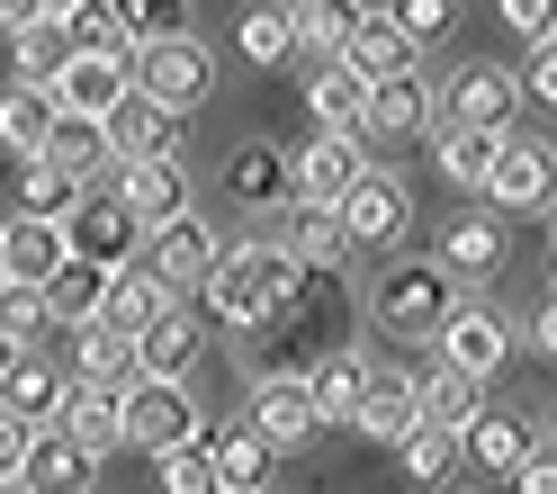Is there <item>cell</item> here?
<instances>
[{
    "instance_id": "obj_1",
    "label": "cell",
    "mask_w": 557,
    "mask_h": 494,
    "mask_svg": "<svg viewBox=\"0 0 557 494\" xmlns=\"http://www.w3.org/2000/svg\"><path fill=\"white\" fill-rule=\"evenodd\" d=\"M126 82L153 99V109L189 118L207 90H216V46L198 37V27H181V37H153V46H126Z\"/></svg>"
},
{
    "instance_id": "obj_2",
    "label": "cell",
    "mask_w": 557,
    "mask_h": 494,
    "mask_svg": "<svg viewBox=\"0 0 557 494\" xmlns=\"http://www.w3.org/2000/svg\"><path fill=\"white\" fill-rule=\"evenodd\" d=\"M449 306H459V279L423 252V261H396V270L369 288V324L387 333V342H432V324H441Z\"/></svg>"
},
{
    "instance_id": "obj_3",
    "label": "cell",
    "mask_w": 557,
    "mask_h": 494,
    "mask_svg": "<svg viewBox=\"0 0 557 494\" xmlns=\"http://www.w3.org/2000/svg\"><path fill=\"white\" fill-rule=\"evenodd\" d=\"M333 217H342V243H351V252H387V243H405V225H413V189H405V171L360 162V171H351V189L333 198Z\"/></svg>"
},
{
    "instance_id": "obj_4",
    "label": "cell",
    "mask_w": 557,
    "mask_h": 494,
    "mask_svg": "<svg viewBox=\"0 0 557 494\" xmlns=\"http://www.w3.org/2000/svg\"><path fill=\"white\" fill-rule=\"evenodd\" d=\"M198 396H189V378H126L117 386V432H126V449H181V441H198Z\"/></svg>"
},
{
    "instance_id": "obj_5",
    "label": "cell",
    "mask_w": 557,
    "mask_h": 494,
    "mask_svg": "<svg viewBox=\"0 0 557 494\" xmlns=\"http://www.w3.org/2000/svg\"><path fill=\"white\" fill-rule=\"evenodd\" d=\"M548 189H557V162H548V135H495V162H485V181H476V198L495 207V217H548Z\"/></svg>"
},
{
    "instance_id": "obj_6",
    "label": "cell",
    "mask_w": 557,
    "mask_h": 494,
    "mask_svg": "<svg viewBox=\"0 0 557 494\" xmlns=\"http://www.w3.org/2000/svg\"><path fill=\"white\" fill-rule=\"evenodd\" d=\"M216 243H225V234L207 225V217H198V198H189L181 217L145 225V243H135V270H153V279H162L171 297H189V288H198V270L216 261Z\"/></svg>"
},
{
    "instance_id": "obj_7",
    "label": "cell",
    "mask_w": 557,
    "mask_h": 494,
    "mask_svg": "<svg viewBox=\"0 0 557 494\" xmlns=\"http://www.w3.org/2000/svg\"><path fill=\"white\" fill-rule=\"evenodd\" d=\"M360 145H413V135H432V82L423 63H405V73H377L369 82V109H360Z\"/></svg>"
},
{
    "instance_id": "obj_8",
    "label": "cell",
    "mask_w": 557,
    "mask_h": 494,
    "mask_svg": "<svg viewBox=\"0 0 557 494\" xmlns=\"http://www.w3.org/2000/svg\"><path fill=\"white\" fill-rule=\"evenodd\" d=\"M432 360H449V369H468V378H495L504 360H512V324L495 306H476V297H459L432 324Z\"/></svg>"
},
{
    "instance_id": "obj_9",
    "label": "cell",
    "mask_w": 557,
    "mask_h": 494,
    "mask_svg": "<svg viewBox=\"0 0 557 494\" xmlns=\"http://www.w3.org/2000/svg\"><path fill=\"white\" fill-rule=\"evenodd\" d=\"M252 432L270 441V449H315V432H324V413H315V396H306V369H261L252 378Z\"/></svg>"
},
{
    "instance_id": "obj_10",
    "label": "cell",
    "mask_w": 557,
    "mask_h": 494,
    "mask_svg": "<svg viewBox=\"0 0 557 494\" xmlns=\"http://www.w3.org/2000/svg\"><path fill=\"white\" fill-rule=\"evenodd\" d=\"M46 90H54V118H109L117 99L135 90L126 82V46H73Z\"/></svg>"
},
{
    "instance_id": "obj_11",
    "label": "cell",
    "mask_w": 557,
    "mask_h": 494,
    "mask_svg": "<svg viewBox=\"0 0 557 494\" xmlns=\"http://www.w3.org/2000/svg\"><path fill=\"white\" fill-rule=\"evenodd\" d=\"M63 243H73L82 261H135V243H145V225L126 217V198L99 181V189H73V207H63Z\"/></svg>"
},
{
    "instance_id": "obj_12",
    "label": "cell",
    "mask_w": 557,
    "mask_h": 494,
    "mask_svg": "<svg viewBox=\"0 0 557 494\" xmlns=\"http://www.w3.org/2000/svg\"><path fill=\"white\" fill-rule=\"evenodd\" d=\"M99 135H109V162H189V126L153 109L145 90H126L109 118H99Z\"/></svg>"
},
{
    "instance_id": "obj_13",
    "label": "cell",
    "mask_w": 557,
    "mask_h": 494,
    "mask_svg": "<svg viewBox=\"0 0 557 494\" xmlns=\"http://www.w3.org/2000/svg\"><path fill=\"white\" fill-rule=\"evenodd\" d=\"M360 162H369V145H360L351 126H315V135H306V145L288 153V189L333 207L342 189H351V171H360Z\"/></svg>"
},
{
    "instance_id": "obj_14",
    "label": "cell",
    "mask_w": 557,
    "mask_h": 494,
    "mask_svg": "<svg viewBox=\"0 0 557 494\" xmlns=\"http://www.w3.org/2000/svg\"><path fill=\"white\" fill-rule=\"evenodd\" d=\"M342 422H351V432H360L369 449H396V441L413 432V422H423V405H413V369H396V360H377V378L360 386V405L342 413Z\"/></svg>"
},
{
    "instance_id": "obj_15",
    "label": "cell",
    "mask_w": 557,
    "mask_h": 494,
    "mask_svg": "<svg viewBox=\"0 0 557 494\" xmlns=\"http://www.w3.org/2000/svg\"><path fill=\"white\" fill-rule=\"evenodd\" d=\"M432 118H459V126H495V135H504V126L521 118V90H512L504 63H468L449 90H432Z\"/></svg>"
},
{
    "instance_id": "obj_16",
    "label": "cell",
    "mask_w": 557,
    "mask_h": 494,
    "mask_svg": "<svg viewBox=\"0 0 557 494\" xmlns=\"http://www.w3.org/2000/svg\"><path fill=\"white\" fill-rule=\"evenodd\" d=\"M270 234L288 243L306 270H342V261H351V243H342V217H333L324 198H278V207H270Z\"/></svg>"
},
{
    "instance_id": "obj_17",
    "label": "cell",
    "mask_w": 557,
    "mask_h": 494,
    "mask_svg": "<svg viewBox=\"0 0 557 494\" xmlns=\"http://www.w3.org/2000/svg\"><path fill=\"white\" fill-rule=\"evenodd\" d=\"M225 198H234V207H252V217H270L278 198H297V189H288V145H270V135H243V145L225 153Z\"/></svg>"
},
{
    "instance_id": "obj_18",
    "label": "cell",
    "mask_w": 557,
    "mask_h": 494,
    "mask_svg": "<svg viewBox=\"0 0 557 494\" xmlns=\"http://www.w3.org/2000/svg\"><path fill=\"white\" fill-rule=\"evenodd\" d=\"M90 477H99V458L63 432V422H37V441H27V468L10 477V485H37V494H90Z\"/></svg>"
},
{
    "instance_id": "obj_19",
    "label": "cell",
    "mask_w": 557,
    "mask_h": 494,
    "mask_svg": "<svg viewBox=\"0 0 557 494\" xmlns=\"http://www.w3.org/2000/svg\"><path fill=\"white\" fill-rule=\"evenodd\" d=\"M504 252H512V243H504V217H495V207H468V217H449V234L432 243V261H441L449 279H495Z\"/></svg>"
},
{
    "instance_id": "obj_20",
    "label": "cell",
    "mask_w": 557,
    "mask_h": 494,
    "mask_svg": "<svg viewBox=\"0 0 557 494\" xmlns=\"http://www.w3.org/2000/svg\"><path fill=\"white\" fill-rule=\"evenodd\" d=\"M54 422H63L90 458H117V449H126V432H117V386H99V378H63Z\"/></svg>"
},
{
    "instance_id": "obj_21",
    "label": "cell",
    "mask_w": 557,
    "mask_h": 494,
    "mask_svg": "<svg viewBox=\"0 0 557 494\" xmlns=\"http://www.w3.org/2000/svg\"><path fill=\"white\" fill-rule=\"evenodd\" d=\"M109 189L126 198L135 225H162V217H181V207H189V162H117Z\"/></svg>"
},
{
    "instance_id": "obj_22",
    "label": "cell",
    "mask_w": 557,
    "mask_h": 494,
    "mask_svg": "<svg viewBox=\"0 0 557 494\" xmlns=\"http://www.w3.org/2000/svg\"><path fill=\"white\" fill-rule=\"evenodd\" d=\"M198 350H207L198 314H189L181 297H171V306L153 314V324L135 333V378H189V360H198Z\"/></svg>"
},
{
    "instance_id": "obj_23",
    "label": "cell",
    "mask_w": 557,
    "mask_h": 494,
    "mask_svg": "<svg viewBox=\"0 0 557 494\" xmlns=\"http://www.w3.org/2000/svg\"><path fill=\"white\" fill-rule=\"evenodd\" d=\"M198 449H207V468H216V485H270V458H278V449H270L243 413L198 422Z\"/></svg>"
},
{
    "instance_id": "obj_24",
    "label": "cell",
    "mask_w": 557,
    "mask_h": 494,
    "mask_svg": "<svg viewBox=\"0 0 557 494\" xmlns=\"http://www.w3.org/2000/svg\"><path fill=\"white\" fill-rule=\"evenodd\" d=\"M369 378H377V360H369L360 342H324V350H315V369H306V396H315L324 432H333V422L360 405V386H369Z\"/></svg>"
},
{
    "instance_id": "obj_25",
    "label": "cell",
    "mask_w": 557,
    "mask_h": 494,
    "mask_svg": "<svg viewBox=\"0 0 557 494\" xmlns=\"http://www.w3.org/2000/svg\"><path fill=\"white\" fill-rule=\"evenodd\" d=\"M198 306H207V324H225V333H261V297H252V270L234 261V243H216V261L198 270Z\"/></svg>"
},
{
    "instance_id": "obj_26",
    "label": "cell",
    "mask_w": 557,
    "mask_h": 494,
    "mask_svg": "<svg viewBox=\"0 0 557 494\" xmlns=\"http://www.w3.org/2000/svg\"><path fill=\"white\" fill-rule=\"evenodd\" d=\"M73 261V243H63V217H0V270L10 279H46V270H63Z\"/></svg>"
},
{
    "instance_id": "obj_27",
    "label": "cell",
    "mask_w": 557,
    "mask_h": 494,
    "mask_svg": "<svg viewBox=\"0 0 557 494\" xmlns=\"http://www.w3.org/2000/svg\"><path fill=\"white\" fill-rule=\"evenodd\" d=\"M162 306H171L162 279H153V270H135V261H117V270H109V288H99V314H90V324H109V333H126V342H135Z\"/></svg>"
},
{
    "instance_id": "obj_28",
    "label": "cell",
    "mask_w": 557,
    "mask_h": 494,
    "mask_svg": "<svg viewBox=\"0 0 557 494\" xmlns=\"http://www.w3.org/2000/svg\"><path fill=\"white\" fill-rule=\"evenodd\" d=\"M333 54L351 63L360 82H377V73H405V63H423V46H413V37H405V27H396L387 10H360V27H351V37H342Z\"/></svg>"
},
{
    "instance_id": "obj_29",
    "label": "cell",
    "mask_w": 557,
    "mask_h": 494,
    "mask_svg": "<svg viewBox=\"0 0 557 494\" xmlns=\"http://www.w3.org/2000/svg\"><path fill=\"white\" fill-rule=\"evenodd\" d=\"M234 54L252 63V73H278V63H297V10H288V0H252V10L234 18Z\"/></svg>"
},
{
    "instance_id": "obj_30",
    "label": "cell",
    "mask_w": 557,
    "mask_h": 494,
    "mask_svg": "<svg viewBox=\"0 0 557 494\" xmlns=\"http://www.w3.org/2000/svg\"><path fill=\"white\" fill-rule=\"evenodd\" d=\"M46 135H54V90L10 73V90H0V153L27 162V153H46Z\"/></svg>"
},
{
    "instance_id": "obj_31",
    "label": "cell",
    "mask_w": 557,
    "mask_h": 494,
    "mask_svg": "<svg viewBox=\"0 0 557 494\" xmlns=\"http://www.w3.org/2000/svg\"><path fill=\"white\" fill-rule=\"evenodd\" d=\"M360 109H369V82H360L342 54H315V63H306V118H315V126H360Z\"/></svg>"
},
{
    "instance_id": "obj_32",
    "label": "cell",
    "mask_w": 557,
    "mask_h": 494,
    "mask_svg": "<svg viewBox=\"0 0 557 494\" xmlns=\"http://www.w3.org/2000/svg\"><path fill=\"white\" fill-rule=\"evenodd\" d=\"M46 162L63 171V181H73V189H99V181H109V135H99V118H54V135H46Z\"/></svg>"
},
{
    "instance_id": "obj_33",
    "label": "cell",
    "mask_w": 557,
    "mask_h": 494,
    "mask_svg": "<svg viewBox=\"0 0 557 494\" xmlns=\"http://www.w3.org/2000/svg\"><path fill=\"white\" fill-rule=\"evenodd\" d=\"M99 288H109V261H63V270H46L37 279V297H46V324H63V333H73V324H90V314H99Z\"/></svg>"
},
{
    "instance_id": "obj_34",
    "label": "cell",
    "mask_w": 557,
    "mask_h": 494,
    "mask_svg": "<svg viewBox=\"0 0 557 494\" xmlns=\"http://www.w3.org/2000/svg\"><path fill=\"white\" fill-rule=\"evenodd\" d=\"M54 396H63V369L37 360V342H18L10 360H0V405L27 413V422H54Z\"/></svg>"
},
{
    "instance_id": "obj_35",
    "label": "cell",
    "mask_w": 557,
    "mask_h": 494,
    "mask_svg": "<svg viewBox=\"0 0 557 494\" xmlns=\"http://www.w3.org/2000/svg\"><path fill=\"white\" fill-rule=\"evenodd\" d=\"M485 162H495V126H459V118H432V171L449 189H476Z\"/></svg>"
},
{
    "instance_id": "obj_36",
    "label": "cell",
    "mask_w": 557,
    "mask_h": 494,
    "mask_svg": "<svg viewBox=\"0 0 557 494\" xmlns=\"http://www.w3.org/2000/svg\"><path fill=\"white\" fill-rule=\"evenodd\" d=\"M413 405H423L432 422H449V432H468V413L485 405V378L449 369V360H423V369H413Z\"/></svg>"
},
{
    "instance_id": "obj_37",
    "label": "cell",
    "mask_w": 557,
    "mask_h": 494,
    "mask_svg": "<svg viewBox=\"0 0 557 494\" xmlns=\"http://www.w3.org/2000/svg\"><path fill=\"white\" fill-rule=\"evenodd\" d=\"M396 468H405V485H449V477H459V432L423 413V422L396 441Z\"/></svg>"
},
{
    "instance_id": "obj_38",
    "label": "cell",
    "mask_w": 557,
    "mask_h": 494,
    "mask_svg": "<svg viewBox=\"0 0 557 494\" xmlns=\"http://www.w3.org/2000/svg\"><path fill=\"white\" fill-rule=\"evenodd\" d=\"M73 378L126 386V378H135V342H126V333H109V324H73Z\"/></svg>"
},
{
    "instance_id": "obj_39",
    "label": "cell",
    "mask_w": 557,
    "mask_h": 494,
    "mask_svg": "<svg viewBox=\"0 0 557 494\" xmlns=\"http://www.w3.org/2000/svg\"><path fill=\"white\" fill-rule=\"evenodd\" d=\"M521 441H531V422H521V413H485V405L468 413V432H459V449L476 458V468H495V477L521 458Z\"/></svg>"
},
{
    "instance_id": "obj_40",
    "label": "cell",
    "mask_w": 557,
    "mask_h": 494,
    "mask_svg": "<svg viewBox=\"0 0 557 494\" xmlns=\"http://www.w3.org/2000/svg\"><path fill=\"white\" fill-rule=\"evenodd\" d=\"M288 10H297V54H333L360 27V10H377V0H288Z\"/></svg>"
},
{
    "instance_id": "obj_41",
    "label": "cell",
    "mask_w": 557,
    "mask_h": 494,
    "mask_svg": "<svg viewBox=\"0 0 557 494\" xmlns=\"http://www.w3.org/2000/svg\"><path fill=\"white\" fill-rule=\"evenodd\" d=\"M10 46H18V82H54V73H63V54H73V37H63V18H27Z\"/></svg>"
},
{
    "instance_id": "obj_42",
    "label": "cell",
    "mask_w": 557,
    "mask_h": 494,
    "mask_svg": "<svg viewBox=\"0 0 557 494\" xmlns=\"http://www.w3.org/2000/svg\"><path fill=\"white\" fill-rule=\"evenodd\" d=\"M117 27H126V46L181 37V27H189V0H117Z\"/></svg>"
},
{
    "instance_id": "obj_43",
    "label": "cell",
    "mask_w": 557,
    "mask_h": 494,
    "mask_svg": "<svg viewBox=\"0 0 557 494\" xmlns=\"http://www.w3.org/2000/svg\"><path fill=\"white\" fill-rule=\"evenodd\" d=\"M153 485L162 494H216V468H207L198 441H181V449H153Z\"/></svg>"
},
{
    "instance_id": "obj_44",
    "label": "cell",
    "mask_w": 557,
    "mask_h": 494,
    "mask_svg": "<svg viewBox=\"0 0 557 494\" xmlns=\"http://www.w3.org/2000/svg\"><path fill=\"white\" fill-rule=\"evenodd\" d=\"M18 207H27V217H63V207H73V181H63L46 153H27L18 162Z\"/></svg>"
},
{
    "instance_id": "obj_45",
    "label": "cell",
    "mask_w": 557,
    "mask_h": 494,
    "mask_svg": "<svg viewBox=\"0 0 557 494\" xmlns=\"http://www.w3.org/2000/svg\"><path fill=\"white\" fill-rule=\"evenodd\" d=\"M387 18L405 27L413 46H441V37H459V0H387Z\"/></svg>"
},
{
    "instance_id": "obj_46",
    "label": "cell",
    "mask_w": 557,
    "mask_h": 494,
    "mask_svg": "<svg viewBox=\"0 0 557 494\" xmlns=\"http://www.w3.org/2000/svg\"><path fill=\"white\" fill-rule=\"evenodd\" d=\"M0 333H10V342H37V333H46V297H37V279H0Z\"/></svg>"
},
{
    "instance_id": "obj_47",
    "label": "cell",
    "mask_w": 557,
    "mask_h": 494,
    "mask_svg": "<svg viewBox=\"0 0 557 494\" xmlns=\"http://www.w3.org/2000/svg\"><path fill=\"white\" fill-rule=\"evenodd\" d=\"M54 18H63V37H73V46H126L117 0H73V10H54Z\"/></svg>"
},
{
    "instance_id": "obj_48",
    "label": "cell",
    "mask_w": 557,
    "mask_h": 494,
    "mask_svg": "<svg viewBox=\"0 0 557 494\" xmlns=\"http://www.w3.org/2000/svg\"><path fill=\"white\" fill-rule=\"evenodd\" d=\"M504 477H512V494H557V449L531 432V441H521V458H512Z\"/></svg>"
},
{
    "instance_id": "obj_49",
    "label": "cell",
    "mask_w": 557,
    "mask_h": 494,
    "mask_svg": "<svg viewBox=\"0 0 557 494\" xmlns=\"http://www.w3.org/2000/svg\"><path fill=\"white\" fill-rule=\"evenodd\" d=\"M512 90H521V99H540V109L557 99V37H540V46H531V73H512Z\"/></svg>"
},
{
    "instance_id": "obj_50",
    "label": "cell",
    "mask_w": 557,
    "mask_h": 494,
    "mask_svg": "<svg viewBox=\"0 0 557 494\" xmlns=\"http://www.w3.org/2000/svg\"><path fill=\"white\" fill-rule=\"evenodd\" d=\"M27 441H37V422H27V413H10V405H0V485H10V477L27 468Z\"/></svg>"
},
{
    "instance_id": "obj_51",
    "label": "cell",
    "mask_w": 557,
    "mask_h": 494,
    "mask_svg": "<svg viewBox=\"0 0 557 494\" xmlns=\"http://www.w3.org/2000/svg\"><path fill=\"white\" fill-rule=\"evenodd\" d=\"M495 10H504V27H512L521 46H540V37H548V0H495Z\"/></svg>"
},
{
    "instance_id": "obj_52",
    "label": "cell",
    "mask_w": 557,
    "mask_h": 494,
    "mask_svg": "<svg viewBox=\"0 0 557 494\" xmlns=\"http://www.w3.org/2000/svg\"><path fill=\"white\" fill-rule=\"evenodd\" d=\"M531 360H557V306H531Z\"/></svg>"
},
{
    "instance_id": "obj_53",
    "label": "cell",
    "mask_w": 557,
    "mask_h": 494,
    "mask_svg": "<svg viewBox=\"0 0 557 494\" xmlns=\"http://www.w3.org/2000/svg\"><path fill=\"white\" fill-rule=\"evenodd\" d=\"M27 18H46V10H37V0H0V37H18V27H27Z\"/></svg>"
},
{
    "instance_id": "obj_54",
    "label": "cell",
    "mask_w": 557,
    "mask_h": 494,
    "mask_svg": "<svg viewBox=\"0 0 557 494\" xmlns=\"http://www.w3.org/2000/svg\"><path fill=\"white\" fill-rule=\"evenodd\" d=\"M216 494H270V485H216Z\"/></svg>"
},
{
    "instance_id": "obj_55",
    "label": "cell",
    "mask_w": 557,
    "mask_h": 494,
    "mask_svg": "<svg viewBox=\"0 0 557 494\" xmlns=\"http://www.w3.org/2000/svg\"><path fill=\"white\" fill-rule=\"evenodd\" d=\"M37 10H46V18H54V10H73V0H37Z\"/></svg>"
},
{
    "instance_id": "obj_56",
    "label": "cell",
    "mask_w": 557,
    "mask_h": 494,
    "mask_svg": "<svg viewBox=\"0 0 557 494\" xmlns=\"http://www.w3.org/2000/svg\"><path fill=\"white\" fill-rule=\"evenodd\" d=\"M10 350H18V342H10V333H0V360H10Z\"/></svg>"
},
{
    "instance_id": "obj_57",
    "label": "cell",
    "mask_w": 557,
    "mask_h": 494,
    "mask_svg": "<svg viewBox=\"0 0 557 494\" xmlns=\"http://www.w3.org/2000/svg\"><path fill=\"white\" fill-rule=\"evenodd\" d=\"M0 494H37V485H0Z\"/></svg>"
},
{
    "instance_id": "obj_58",
    "label": "cell",
    "mask_w": 557,
    "mask_h": 494,
    "mask_svg": "<svg viewBox=\"0 0 557 494\" xmlns=\"http://www.w3.org/2000/svg\"><path fill=\"white\" fill-rule=\"evenodd\" d=\"M0 279H10V270H0Z\"/></svg>"
}]
</instances>
